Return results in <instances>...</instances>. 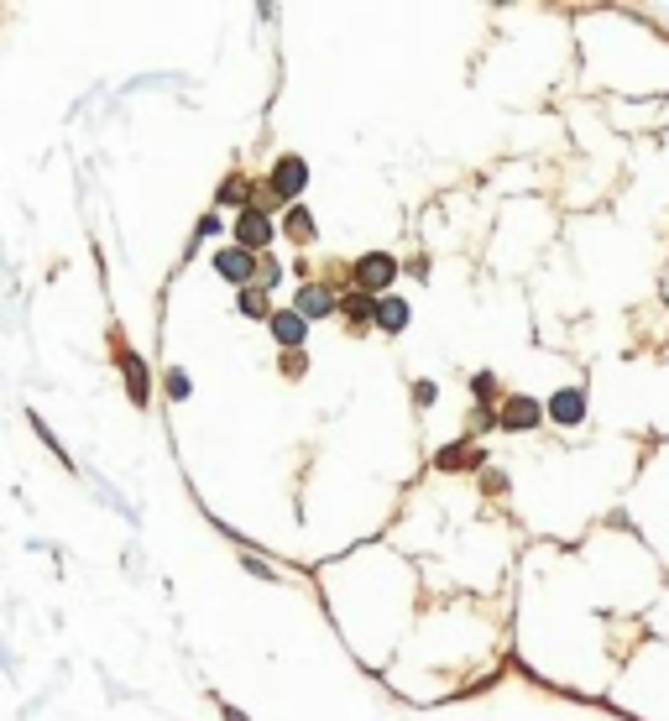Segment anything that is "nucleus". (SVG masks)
Instances as JSON below:
<instances>
[{
	"label": "nucleus",
	"instance_id": "obj_4",
	"mask_svg": "<svg viewBox=\"0 0 669 721\" xmlns=\"http://www.w3.org/2000/svg\"><path fill=\"white\" fill-rule=\"evenodd\" d=\"M272 335L298 351V345H304V335H309V319L298 314V309H283V314H272Z\"/></svg>",
	"mask_w": 669,
	"mask_h": 721
},
{
	"label": "nucleus",
	"instance_id": "obj_8",
	"mask_svg": "<svg viewBox=\"0 0 669 721\" xmlns=\"http://www.w3.org/2000/svg\"><path fill=\"white\" fill-rule=\"evenodd\" d=\"M340 309L351 314L356 324H372V319H377V298H372V293H345V298H340Z\"/></svg>",
	"mask_w": 669,
	"mask_h": 721
},
{
	"label": "nucleus",
	"instance_id": "obj_7",
	"mask_svg": "<svg viewBox=\"0 0 669 721\" xmlns=\"http://www.w3.org/2000/svg\"><path fill=\"white\" fill-rule=\"evenodd\" d=\"M549 413H555L560 418V424H581V418H586V392H560V398L555 403H549Z\"/></svg>",
	"mask_w": 669,
	"mask_h": 721
},
{
	"label": "nucleus",
	"instance_id": "obj_15",
	"mask_svg": "<svg viewBox=\"0 0 669 721\" xmlns=\"http://www.w3.org/2000/svg\"><path fill=\"white\" fill-rule=\"evenodd\" d=\"M220 199H225V204H241V199H246V183H241V178H230L225 189H220Z\"/></svg>",
	"mask_w": 669,
	"mask_h": 721
},
{
	"label": "nucleus",
	"instance_id": "obj_10",
	"mask_svg": "<svg viewBox=\"0 0 669 721\" xmlns=\"http://www.w3.org/2000/svg\"><path fill=\"white\" fill-rule=\"evenodd\" d=\"M283 230H288L293 241H314V220H309V209H304V204H293V209H288V220H283Z\"/></svg>",
	"mask_w": 669,
	"mask_h": 721
},
{
	"label": "nucleus",
	"instance_id": "obj_6",
	"mask_svg": "<svg viewBox=\"0 0 669 721\" xmlns=\"http://www.w3.org/2000/svg\"><path fill=\"white\" fill-rule=\"evenodd\" d=\"M215 267H220V277H230V283H251V267H257V262H251L246 246H236V251H220Z\"/></svg>",
	"mask_w": 669,
	"mask_h": 721
},
{
	"label": "nucleus",
	"instance_id": "obj_12",
	"mask_svg": "<svg viewBox=\"0 0 669 721\" xmlns=\"http://www.w3.org/2000/svg\"><path fill=\"white\" fill-rule=\"evenodd\" d=\"M335 304V298L325 293V288H304V293H298V314H304V319H314V314H325Z\"/></svg>",
	"mask_w": 669,
	"mask_h": 721
},
{
	"label": "nucleus",
	"instance_id": "obj_1",
	"mask_svg": "<svg viewBox=\"0 0 669 721\" xmlns=\"http://www.w3.org/2000/svg\"><path fill=\"white\" fill-rule=\"evenodd\" d=\"M392 277H398V262L387 257V251H372V257H361L356 262V288L361 293H372L377 298V288H387Z\"/></svg>",
	"mask_w": 669,
	"mask_h": 721
},
{
	"label": "nucleus",
	"instance_id": "obj_9",
	"mask_svg": "<svg viewBox=\"0 0 669 721\" xmlns=\"http://www.w3.org/2000/svg\"><path fill=\"white\" fill-rule=\"evenodd\" d=\"M377 324L398 335L403 324H408V304H403V298H382V304H377Z\"/></svg>",
	"mask_w": 669,
	"mask_h": 721
},
{
	"label": "nucleus",
	"instance_id": "obj_11",
	"mask_svg": "<svg viewBox=\"0 0 669 721\" xmlns=\"http://www.w3.org/2000/svg\"><path fill=\"white\" fill-rule=\"evenodd\" d=\"M121 371H126V382H131V398L136 403H147V371H142V361H136L131 351L121 356Z\"/></svg>",
	"mask_w": 669,
	"mask_h": 721
},
{
	"label": "nucleus",
	"instance_id": "obj_5",
	"mask_svg": "<svg viewBox=\"0 0 669 721\" xmlns=\"http://www.w3.org/2000/svg\"><path fill=\"white\" fill-rule=\"evenodd\" d=\"M497 424H502V429H534V424H539V403H534V398H513V403L497 413Z\"/></svg>",
	"mask_w": 669,
	"mask_h": 721
},
{
	"label": "nucleus",
	"instance_id": "obj_3",
	"mask_svg": "<svg viewBox=\"0 0 669 721\" xmlns=\"http://www.w3.org/2000/svg\"><path fill=\"white\" fill-rule=\"evenodd\" d=\"M236 236H241V246H246V251H257V246H267V241H272V225H267L262 209H246V215L236 220Z\"/></svg>",
	"mask_w": 669,
	"mask_h": 721
},
{
	"label": "nucleus",
	"instance_id": "obj_13",
	"mask_svg": "<svg viewBox=\"0 0 669 721\" xmlns=\"http://www.w3.org/2000/svg\"><path fill=\"white\" fill-rule=\"evenodd\" d=\"M455 465H481V450H466V445L440 450V471H455Z\"/></svg>",
	"mask_w": 669,
	"mask_h": 721
},
{
	"label": "nucleus",
	"instance_id": "obj_2",
	"mask_svg": "<svg viewBox=\"0 0 669 721\" xmlns=\"http://www.w3.org/2000/svg\"><path fill=\"white\" fill-rule=\"evenodd\" d=\"M309 183V168H304V157H283L278 168H272V194L278 199H293L298 189Z\"/></svg>",
	"mask_w": 669,
	"mask_h": 721
},
{
	"label": "nucleus",
	"instance_id": "obj_14",
	"mask_svg": "<svg viewBox=\"0 0 669 721\" xmlns=\"http://www.w3.org/2000/svg\"><path fill=\"white\" fill-rule=\"evenodd\" d=\"M241 314L262 319L267 314V288H241Z\"/></svg>",
	"mask_w": 669,
	"mask_h": 721
}]
</instances>
